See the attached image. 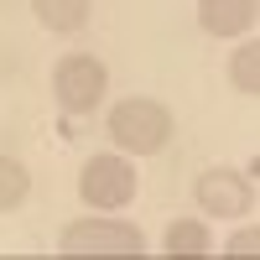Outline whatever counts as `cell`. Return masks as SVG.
Returning a JSON list of instances; mask_svg holds the SVG:
<instances>
[{
	"label": "cell",
	"instance_id": "obj_1",
	"mask_svg": "<svg viewBox=\"0 0 260 260\" xmlns=\"http://www.w3.org/2000/svg\"><path fill=\"white\" fill-rule=\"evenodd\" d=\"M110 136L115 146L136 151V156H151L172 141V110L156 99H120L110 110Z\"/></svg>",
	"mask_w": 260,
	"mask_h": 260
},
{
	"label": "cell",
	"instance_id": "obj_2",
	"mask_svg": "<svg viewBox=\"0 0 260 260\" xmlns=\"http://www.w3.org/2000/svg\"><path fill=\"white\" fill-rule=\"evenodd\" d=\"M104 89H110V73H104V62L94 52H68L52 68V94L68 115H89L104 99Z\"/></svg>",
	"mask_w": 260,
	"mask_h": 260
},
{
	"label": "cell",
	"instance_id": "obj_3",
	"mask_svg": "<svg viewBox=\"0 0 260 260\" xmlns=\"http://www.w3.org/2000/svg\"><path fill=\"white\" fill-rule=\"evenodd\" d=\"M78 192H83L89 208H125L130 198H136V167H130L125 156H115V151H99V156L83 161Z\"/></svg>",
	"mask_w": 260,
	"mask_h": 260
},
{
	"label": "cell",
	"instance_id": "obj_4",
	"mask_svg": "<svg viewBox=\"0 0 260 260\" xmlns=\"http://www.w3.org/2000/svg\"><path fill=\"white\" fill-rule=\"evenodd\" d=\"M146 234L120 219H78L62 229V255H141Z\"/></svg>",
	"mask_w": 260,
	"mask_h": 260
},
{
	"label": "cell",
	"instance_id": "obj_5",
	"mask_svg": "<svg viewBox=\"0 0 260 260\" xmlns=\"http://www.w3.org/2000/svg\"><path fill=\"white\" fill-rule=\"evenodd\" d=\"M192 192H198V208H208L213 219H240L250 208V177L234 167H208Z\"/></svg>",
	"mask_w": 260,
	"mask_h": 260
},
{
	"label": "cell",
	"instance_id": "obj_6",
	"mask_svg": "<svg viewBox=\"0 0 260 260\" xmlns=\"http://www.w3.org/2000/svg\"><path fill=\"white\" fill-rule=\"evenodd\" d=\"M260 16V0H198V26L208 37H245Z\"/></svg>",
	"mask_w": 260,
	"mask_h": 260
},
{
	"label": "cell",
	"instance_id": "obj_7",
	"mask_svg": "<svg viewBox=\"0 0 260 260\" xmlns=\"http://www.w3.org/2000/svg\"><path fill=\"white\" fill-rule=\"evenodd\" d=\"M31 11H37V21L47 31L68 37V31H83V21H89L94 6H89V0H31Z\"/></svg>",
	"mask_w": 260,
	"mask_h": 260
},
{
	"label": "cell",
	"instance_id": "obj_8",
	"mask_svg": "<svg viewBox=\"0 0 260 260\" xmlns=\"http://www.w3.org/2000/svg\"><path fill=\"white\" fill-rule=\"evenodd\" d=\"M229 83L240 94H260V42H240L234 47V57H229Z\"/></svg>",
	"mask_w": 260,
	"mask_h": 260
},
{
	"label": "cell",
	"instance_id": "obj_9",
	"mask_svg": "<svg viewBox=\"0 0 260 260\" xmlns=\"http://www.w3.org/2000/svg\"><path fill=\"white\" fill-rule=\"evenodd\" d=\"M167 255H208V224L198 219H177V224H167Z\"/></svg>",
	"mask_w": 260,
	"mask_h": 260
},
{
	"label": "cell",
	"instance_id": "obj_10",
	"mask_svg": "<svg viewBox=\"0 0 260 260\" xmlns=\"http://www.w3.org/2000/svg\"><path fill=\"white\" fill-rule=\"evenodd\" d=\"M26 192H31V177H26V167H21L16 156H0V213H11L26 203Z\"/></svg>",
	"mask_w": 260,
	"mask_h": 260
},
{
	"label": "cell",
	"instance_id": "obj_11",
	"mask_svg": "<svg viewBox=\"0 0 260 260\" xmlns=\"http://www.w3.org/2000/svg\"><path fill=\"white\" fill-rule=\"evenodd\" d=\"M255 250H260V229H255V224L240 229V234L229 240V255H255Z\"/></svg>",
	"mask_w": 260,
	"mask_h": 260
}]
</instances>
